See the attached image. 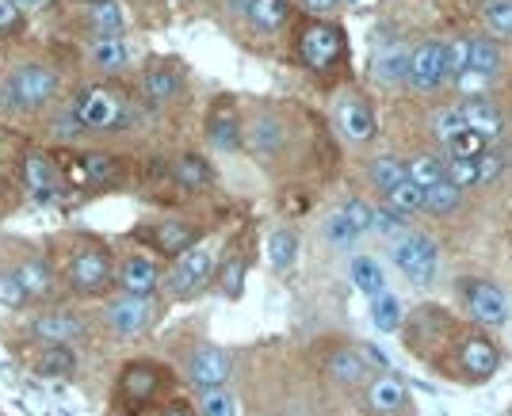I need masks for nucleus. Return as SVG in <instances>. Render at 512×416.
Wrapping results in <instances>:
<instances>
[{
	"mask_svg": "<svg viewBox=\"0 0 512 416\" xmlns=\"http://www.w3.org/2000/svg\"><path fill=\"white\" fill-rule=\"evenodd\" d=\"M81 84V58L73 46L20 42L0 54V119H43Z\"/></svg>",
	"mask_w": 512,
	"mask_h": 416,
	"instance_id": "1",
	"label": "nucleus"
},
{
	"mask_svg": "<svg viewBox=\"0 0 512 416\" xmlns=\"http://www.w3.org/2000/svg\"><path fill=\"white\" fill-rule=\"evenodd\" d=\"M50 264L69 298H107L115 291V252L96 233H58Z\"/></svg>",
	"mask_w": 512,
	"mask_h": 416,
	"instance_id": "2",
	"label": "nucleus"
},
{
	"mask_svg": "<svg viewBox=\"0 0 512 416\" xmlns=\"http://www.w3.org/2000/svg\"><path fill=\"white\" fill-rule=\"evenodd\" d=\"M69 123L77 126L81 142L85 138H111V134H127L142 123L146 104L130 96L127 88L111 81H81L73 84V92L62 100Z\"/></svg>",
	"mask_w": 512,
	"mask_h": 416,
	"instance_id": "3",
	"label": "nucleus"
},
{
	"mask_svg": "<svg viewBox=\"0 0 512 416\" xmlns=\"http://www.w3.org/2000/svg\"><path fill=\"white\" fill-rule=\"evenodd\" d=\"M0 268H8L16 275V283L23 287V294L31 298V310L35 306H54L65 302V291L58 283V271L50 264V256L27 241H8V256H0Z\"/></svg>",
	"mask_w": 512,
	"mask_h": 416,
	"instance_id": "4",
	"label": "nucleus"
},
{
	"mask_svg": "<svg viewBox=\"0 0 512 416\" xmlns=\"http://www.w3.org/2000/svg\"><path fill=\"white\" fill-rule=\"evenodd\" d=\"M50 12L62 23V31L73 39H96V35H123L127 31V4L123 0H54Z\"/></svg>",
	"mask_w": 512,
	"mask_h": 416,
	"instance_id": "5",
	"label": "nucleus"
},
{
	"mask_svg": "<svg viewBox=\"0 0 512 416\" xmlns=\"http://www.w3.org/2000/svg\"><path fill=\"white\" fill-rule=\"evenodd\" d=\"M23 333L31 344H62L73 348L88 336V317L73 310L69 302H54V306H35L23 310Z\"/></svg>",
	"mask_w": 512,
	"mask_h": 416,
	"instance_id": "6",
	"label": "nucleus"
},
{
	"mask_svg": "<svg viewBox=\"0 0 512 416\" xmlns=\"http://www.w3.org/2000/svg\"><path fill=\"white\" fill-rule=\"evenodd\" d=\"M62 172L65 188H81L85 195H96V191L119 188L127 180V161L119 153H107V149H85L77 157H65Z\"/></svg>",
	"mask_w": 512,
	"mask_h": 416,
	"instance_id": "7",
	"label": "nucleus"
},
{
	"mask_svg": "<svg viewBox=\"0 0 512 416\" xmlns=\"http://www.w3.org/2000/svg\"><path fill=\"white\" fill-rule=\"evenodd\" d=\"M20 180L35 207H62L69 195L62 161L43 146H27L20 153Z\"/></svg>",
	"mask_w": 512,
	"mask_h": 416,
	"instance_id": "8",
	"label": "nucleus"
},
{
	"mask_svg": "<svg viewBox=\"0 0 512 416\" xmlns=\"http://www.w3.org/2000/svg\"><path fill=\"white\" fill-rule=\"evenodd\" d=\"M161 386H165V371L150 363V359H134L127 363L123 371H119V382H115V405H119V413H142L146 405L157 401L161 394Z\"/></svg>",
	"mask_w": 512,
	"mask_h": 416,
	"instance_id": "9",
	"label": "nucleus"
},
{
	"mask_svg": "<svg viewBox=\"0 0 512 416\" xmlns=\"http://www.w3.org/2000/svg\"><path fill=\"white\" fill-rule=\"evenodd\" d=\"M153 321H157L153 298H134V294L111 291L104 298V306H100V325H104L111 336H119V340L142 336Z\"/></svg>",
	"mask_w": 512,
	"mask_h": 416,
	"instance_id": "10",
	"label": "nucleus"
},
{
	"mask_svg": "<svg viewBox=\"0 0 512 416\" xmlns=\"http://www.w3.org/2000/svg\"><path fill=\"white\" fill-rule=\"evenodd\" d=\"M394 264L398 271L406 275L413 287H432V279H436V268H440V249H436V241L425 237V233H402V237H394Z\"/></svg>",
	"mask_w": 512,
	"mask_h": 416,
	"instance_id": "11",
	"label": "nucleus"
},
{
	"mask_svg": "<svg viewBox=\"0 0 512 416\" xmlns=\"http://www.w3.org/2000/svg\"><path fill=\"white\" fill-rule=\"evenodd\" d=\"M77 58H81V69L96 73V81H111V77H119V73L130 69V62H134L127 35H96V39H81Z\"/></svg>",
	"mask_w": 512,
	"mask_h": 416,
	"instance_id": "12",
	"label": "nucleus"
},
{
	"mask_svg": "<svg viewBox=\"0 0 512 416\" xmlns=\"http://www.w3.org/2000/svg\"><path fill=\"white\" fill-rule=\"evenodd\" d=\"M211 275H214V249L199 241L195 249H188L184 256L172 260L169 275H165V287H169L172 298H192V294H199L211 283Z\"/></svg>",
	"mask_w": 512,
	"mask_h": 416,
	"instance_id": "13",
	"label": "nucleus"
},
{
	"mask_svg": "<svg viewBox=\"0 0 512 416\" xmlns=\"http://www.w3.org/2000/svg\"><path fill=\"white\" fill-rule=\"evenodd\" d=\"M463 298H467V310L478 325H486V329L509 325L512 302L497 283H490V279H467V283H463Z\"/></svg>",
	"mask_w": 512,
	"mask_h": 416,
	"instance_id": "14",
	"label": "nucleus"
},
{
	"mask_svg": "<svg viewBox=\"0 0 512 416\" xmlns=\"http://www.w3.org/2000/svg\"><path fill=\"white\" fill-rule=\"evenodd\" d=\"M115 291L134 298H153L161 291V268L150 252H127L115 260Z\"/></svg>",
	"mask_w": 512,
	"mask_h": 416,
	"instance_id": "15",
	"label": "nucleus"
},
{
	"mask_svg": "<svg viewBox=\"0 0 512 416\" xmlns=\"http://www.w3.org/2000/svg\"><path fill=\"white\" fill-rule=\"evenodd\" d=\"M138 237L150 245L157 256H184L188 249L199 245V226L184 222V218H161V222H146V229H138Z\"/></svg>",
	"mask_w": 512,
	"mask_h": 416,
	"instance_id": "16",
	"label": "nucleus"
},
{
	"mask_svg": "<svg viewBox=\"0 0 512 416\" xmlns=\"http://www.w3.org/2000/svg\"><path fill=\"white\" fill-rule=\"evenodd\" d=\"M180 88H184V77H180L176 62L153 58V62L146 65V69H142V81H138V96H142L146 111H157V107L176 104Z\"/></svg>",
	"mask_w": 512,
	"mask_h": 416,
	"instance_id": "17",
	"label": "nucleus"
},
{
	"mask_svg": "<svg viewBox=\"0 0 512 416\" xmlns=\"http://www.w3.org/2000/svg\"><path fill=\"white\" fill-rule=\"evenodd\" d=\"M230 371H234L230 352H222L218 344H203V348H195L192 359H188V382H192L199 394L222 390V386L230 382Z\"/></svg>",
	"mask_w": 512,
	"mask_h": 416,
	"instance_id": "18",
	"label": "nucleus"
},
{
	"mask_svg": "<svg viewBox=\"0 0 512 416\" xmlns=\"http://www.w3.org/2000/svg\"><path fill=\"white\" fill-rule=\"evenodd\" d=\"M409 81H413V88H421V92H432V88H440V84L448 81L444 42L425 39L413 50V58H409Z\"/></svg>",
	"mask_w": 512,
	"mask_h": 416,
	"instance_id": "19",
	"label": "nucleus"
},
{
	"mask_svg": "<svg viewBox=\"0 0 512 416\" xmlns=\"http://www.w3.org/2000/svg\"><path fill=\"white\" fill-rule=\"evenodd\" d=\"M299 54L310 69H329V65L341 58V31L337 27H325V23L306 27L299 39Z\"/></svg>",
	"mask_w": 512,
	"mask_h": 416,
	"instance_id": "20",
	"label": "nucleus"
},
{
	"mask_svg": "<svg viewBox=\"0 0 512 416\" xmlns=\"http://www.w3.org/2000/svg\"><path fill=\"white\" fill-rule=\"evenodd\" d=\"M459 367H463V375H467L470 382H486V378L497 375L501 352L493 348V340H486V336H467V340L459 344Z\"/></svg>",
	"mask_w": 512,
	"mask_h": 416,
	"instance_id": "21",
	"label": "nucleus"
},
{
	"mask_svg": "<svg viewBox=\"0 0 512 416\" xmlns=\"http://www.w3.org/2000/svg\"><path fill=\"white\" fill-rule=\"evenodd\" d=\"M409 58H413V50H409L402 39L379 42L375 54H371V73H375V81H383V84L409 81Z\"/></svg>",
	"mask_w": 512,
	"mask_h": 416,
	"instance_id": "22",
	"label": "nucleus"
},
{
	"mask_svg": "<svg viewBox=\"0 0 512 416\" xmlns=\"http://www.w3.org/2000/svg\"><path fill=\"white\" fill-rule=\"evenodd\" d=\"M283 142H287V126L268 111H260L241 126V146H249L253 153H276Z\"/></svg>",
	"mask_w": 512,
	"mask_h": 416,
	"instance_id": "23",
	"label": "nucleus"
},
{
	"mask_svg": "<svg viewBox=\"0 0 512 416\" xmlns=\"http://www.w3.org/2000/svg\"><path fill=\"white\" fill-rule=\"evenodd\" d=\"M207 142H211L218 153H234L241 149V119L237 111L226 100H218L207 115Z\"/></svg>",
	"mask_w": 512,
	"mask_h": 416,
	"instance_id": "24",
	"label": "nucleus"
},
{
	"mask_svg": "<svg viewBox=\"0 0 512 416\" xmlns=\"http://www.w3.org/2000/svg\"><path fill=\"white\" fill-rule=\"evenodd\" d=\"M337 126H341L344 138H352V142H371L375 138V115L356 96H341L337 100Z\"/></svg>",
	"mask_w": 512,
	"mask_h": 416,
	"instance_id": "25",
	"label": "nucleus"
},
{
	"mask_svg": "<svg viewBox=\"0 0 512 416\" xmlns=\"http://www.w3.org/2000/svg\"><path fill=\"white\" fill-rule=\"evenodd\" d=\"M31 371L39 378H73L77 375V352L62 348V344H35Z\"/></svg>",
	"mask_w": 512,
	"mask_h": 416,
	"instance_id": "26",
	"label": "nucleus"
},
{
	"mask_svg": "<svg viewBox=\"0 0 512 416\" xmlns=\"http://www.w3.org/2000/svg\"><path fill=\"white\" fill-rule=\"evenodd\" d=\"M367 409L379 416H394L406 409V386L394 375H379L367 382Z\"/></svg>",
	"mask_w": 512,
	"mask_h": 416,
	"instance_id": "27",
	"label": "nucleus"
},
{
	"mask_svg": "<svg viewBox=\"0 0 512 416\" xmlns=\"http://www.w3.org/2000/svg\"><path fill=\"white\" fill-rule=\"evenodd\" d=\"M169 176H172V184L184 191H203L214 184V168L207 165V157H199V153H180L169 165Z\"/></svg>",
	"mask_w": 512,
	"mask_h": 416,
	"instance_id": "28",
	"label": "nucleus"
},
{
	"mask_svg": "<svg viewBox=\"0 0 512 416\" xmlns=\"http://www.w3.org/2000/svg\"><path fill=\"white\" fill-rule=\"evenodd\" d=\"M467 69L478 73V77H486V81H493L501 73V46L493 39H486V35L467 39Z\"/></svg>",
	"mask_w": 512,
	"mask_h": 416,
	"instance_id": "29",
	"label": "nucleus"
},
{
	"mask_svg": "<svg viewBox=\"0 0 512 416\" xmlns=\"http://www.w3.org/2000/svg\"><path fill=\"white\" fill-rule=\"evenodd\" d=\"M463 111V119H467V130H478L482 138H493V134H501V111L490 104V100H482V96H470L467 104H459Z\"/></svg>",
	"mask_w": 512,
	"mask_h": 416,
	"instance_id": "30",
	"label": "nucleus"
},
{
	"mask_svg": "<svg viewBox=\"0 0 512 416\" xmlns=\"http://www.w3.org/2000/svg\"><path fill=\"white\" fill-rule=\"evenodd\" d=\"M325 367H329V378H333V382H344V386L367 378V363H363V355L356 352V348H337V352L329 355Z\"/></svg>",
	"mask_w": 512,
	"mask_h": 416,
	"instance_id": "31",
	"label": "nucleus"
},
{
	"mask_svg": "<svg viewBox=\"0 0 512 416\" xmlns=\"http://www.w3.org/2000/svg\"><path fill=\"white\" fill-rule=\"evenodd\" d=\"M348 271H352V283H356L367 298H375V294L386 291V275H383V268H379V260H375V256H352Z\"/></svg>",
	"mask_w": 512,
	"mask_h": 416,
	"instance_id": "32",
	"label": "nucleus"
},
{
	"mask_svg": "<svg viewBox=\"0 0 512 416\" xmlns=\"http://www.w3.org/2000/svg\"><path fill=\"white\" fill-rule=\"evenodd\" d=\"M299 260V233L287 226H279L272 237H268V264L276 271H287Z\"/></svg>",
	"mask_w": 512,
	"mask_h": 416,
	"instance_id": "33",
	"label": "nucleus"
},
{
	"mask_svg": "<svg viewBox=\"0 0 512 416\" xmlns=\"http://www.w3.org/2000/svg\"><path fill=\"white\" fill-rule=\"evenodd\" d=\"M402 317H406V313H402V302L390 291L371 298V325H375L379 333H394V329L402 325Z\"/></svg>",
	"mask_w": 512,
	"mask_h": 416,
	"instance_id": "34",
	"label": "nucleus"
},
{
	"mask_svg": "<svg viewBox=\"0 0 512 416\" xmlns=\"http://www.w3.org/2000/svg\"><path fill=\"white\" fill-rule=\"evenodd\" d=\"M287 0H253V8H249V23L260 27V31H279L283 23H287Z\"/></svg>",
	"mask_w": 512,
	"mask_h": 416,
	"instance_id": "35",
	"label": "nucleus"
},
{
	"mask_svg": "<svg viewBox=\"0 0 512 416\" xmlns=\"http://www.w3.org/2000/svg\"><path fill=\"white\" fill-rule=\"evenodd\" d=\"M367 176H371V184H375V188L390 191L406 180V165H402L398 157H375V161L367 165Z\"/></svg>",
	"mask_w": 512,
	"mask_h": 416,
	"instance_id": "36",
	"label": "nucleus"
},
{
	"mask_svg": "<svg viewBox=\"0 0 512 416\" xmlns=\"http://www.w3.org/2000/svg\"><path fill=\"white\" fill-rule=\"evenodd\" d=\"M459 199H463V191L455 188V184H448V180H440V184L425 188L421 210H428V214H451V210L459 207Z\"/></svg>",
	"mask_w": 512,
	"mask_h": 416,
	"instance_id": "37",
	"label": "nucleus"
},
{
	"mask_svg": "<svg viewBox=\"0 0 512 416\" xmlns=\"http://www.w3.org/2000/svg\"><path fill=\"white\" fill-rule=\"evenodd\" d=\"M406 176L417 184V188L425 191V188H432V184H440V180H444V165H440V157L421 153V157H413V161L406 165Z\"/></svg>",
	"mask_w": 512,
	"mask_h": 416,
	"instance_id": "38",
	"label": "nucleus"
},
{
	"mask_svg": "<svg viewBox=\"0 0 512 416\" xmlns=\"http://www.w3.org/2000/svg\"><path fill=\"white\" fill-rule=\"evenodd\" d=\"M321 233H325V241L333 245V249H341V252H348L356 241H360V233L348 226V218H344L341 210H333L329 218H325V226H321Z\"/></svg>",
	"mask_w": 512,
	"mask_h": 416,
	"instance_id": "39",
	"label": "nucleus"
},
{
	"mask_svg": "<svg viewBox=\"0 0 512 416\" xmlns=\"http://www.w3.org/2000/svg\"><path fill=\"white\" fill-rule=\"evenodd\" d=\"M482 20L497 39L512 35V0H482Z\"/></svg>",
	"mask_w": 512,
	"mask_h": 416,
	"instance_id": "40",
	"label": "nucleus"
},
{
	"mask_svg": "<svg viewBox=\"0 0 512 416\" xmlns=\"http://www.w3.org/2000/svg\"><path fill=\"white\" fill-rule=\"evenodd\" d=\"M218 291L226 298H241L245 291V260L241 256H226L222 268H218Z\"/></svg>",
	"mask_w": 512,
	"mask_h": 416,
	"instance_id": "41",
	"label": "nucleus"
},
{
	"mask_svg": "<svg viewBox=\"0 0 512 416\" xmlns=\"http://www.w3.org/2000/svg\"><path fill=\"white\" fill-rule=\"evenodd\" d=\"M486 142H490V138H482L478 130H459L455 138H448V142H444V149H448V157L474 161V157H482V153H486Z\"/></svg>",
	"mask_w": 512,
	"mask_h": 416,
	"instance_id": "42",
	"label": "nucleus"
},
{
	"mask_svg": "<svg viewBox=\"0 0 512 416\" xmlns=\"http://www.w3.org/2000/svg\"><path fill=\"white\" fill-rule=\"evenodd\" d=\"M444 180L455 184V188H474V184H482V176H478V157L474 161H463V157H448V165H444Z\"/></svg>",
	"mask_w": 512,
	"mask_h": 416,
	"instance_id": "43",
	"label": "nucleus"
},
{
	"mask_svg": "<svg viewBox=\"0 0 512 416\" xmlns=\"http://www.w3.org/2000/svg\"><path fill=\"white\" fill-rule=\"evenodd\" d=\"M199 416H241V413H237L234 394L222 386V390H207V394H199Z\"/></svg>",
	"mask_w": 512,
	"mask_h": 416,
	"instance_id": "44",
	"label": "nucleus"
},
{
	"mask_svg": "<svg viewBox=\"0 0 512 416\" xmlns=\"http://www.w3.org/2000/svg\"><path fill=\"white\" fill-rule=\"evenodd\" d=\"M386 199H390V207L398 210V214H409V210H421V203H425V191L417 188V184L406 176L398 188L386 191Z\"/></svg>",
	"mask_w": 512,
	"mask_h": 416,
	"instance_id": "45",
	"label": "nucleus"
},
{
	"mask_svg": "<svg viewBox=\"0 0 512 416\" xmlns=\"http://www.w3.org/2000/svg\"><path fill=\"white\" fill-rule=\"evenodd\" d=\"M459 130H467V119H463V111H459V107H440V111L432 115V134H436L440 142L455 138Z\"/></svg>",
	"mask_w": 512,
	"mask_h": 416,
	"instance_id": "46",
	"label": "nucleus"
},
{
	"mask_svg": "<svg viewBox=\"0 0 512 416\" xmlns=\"http://www.w3.org/2000/svg\"><path fill=\"white\" fill-rule=\"evenodd\" d=\"M23 27H27V16L16 8V0H0V42L20 39Z\"/></svg>",
	"mask_w": 512,
	"mask_h": 416,
	"instance_id": "47",
	"label": "nucleus"
},
{
	"mask_svg": "<svg viewBox=\"0 0 512 416\" xmlns=\"http://www.w3.org/2000/svg\"><path fill=\"white\" fill-rule=\"evenodd\" d=\"M371 229H375V233H383V237H402V233H406V214H398L394 207L375 210Z\"/></svg>",
	"mask_w": 512,
	"mask_h": 416,
	"instance_id": "48",
	"label": "nucleus"
},
{
	"mask_svg": "<svg viewBox=\"0 0 512 416\" xmlns=\"http://www.w3.org/2000/svg\"><path fill=\"white\" fill-rule=\"evenodd\" d=\"M341 214L348 218V226L356 229V233H367V229H371V218H375V207H367L363 199H348L341 207Z\"/></svg>",
	"mask_w": 512,
	"mask_h": 416,
	"instance_id": "49",
	"label": "nucleus"
},
{
	"mask_svg": "<svg viewBox=\"0 0 512 416\" xmlns=\"http://www.w3.org/2000/svg\"><path fill=\"white\" fill-rule=\"evenodd\" d=\"M444 62H448V77H459V73H467V39L444 42Z\"/></svg>",
	"mask_w": 512,
	"mask_h": 416,
	"instance_id": "50",
	"label": "nucleus"
},
{
	"mask_svg": "<svg viewBox=\"0 0 512 416\" xmlns=\"http://www.w3.org/2000/svg\"><path fill=\"white\" fill-rule=\"evenodd\" d=\"M455 84H459V92H467V96H478V92H482V88H486V77H478V73H459V77H455Z\"/></svg>",
	"mask_w": 512,
	"mask_h": 416,
	"instance_id": "51",
	"label": "nucleus"
},
{
	"mask_svg": "<svg viewBox=\"0 0 512 416\" xmlns=\"http://www.w3.org/2000/svg\"><path fill=\"white\" fill-rule=\"evenodd\" d=\"M497 172H501V157H493V153H482V157H478V176H482V180H493Z\"/></svg>",
	"mask_w": 512,
	"mask_h": 416,
	"instance_id": "52",
	"label": "nucleus"
},
{
	"mask_svg": "<svg viewBox=\"0 0 512 416\" xmlns=\"http://www.w3.org/2000/svg\"><path fill=\"white\" fill-rule=\"evenodd\" d=\"M54 0H16V8H20L23 16H35V12H46Z\"/></svg>",
	"mask_w": 512,
	"mask_h": 416,
	"instance_id": "53",
	"label": "nucleus"
},
{
	"mask_svg": "<svg viewBox=\"0 0 512 416\" xmlns=\"http://www.w3.org/2000/svg\"><path fill=\"white\" fill-rule=\"evenodd\" d=\"M226 4V12L230 16H241V20H249V8H253V0H222Z\"/></svg>",
	"mask_w": 512,
	"mask_h": 416,
	"instance_id": "54",
	"label": "nucleus"
},
{
	"mask_svg": "<svg viewBox=\"0 0 512 416\" xmlns=\"http://www.w3.org/2000/svg\"><path fill=\"white\" fill-rule=\"evenodd\" d=\"M157 416H192V409H188V405H180V401H172V405H165Z\"/></svg>",
	"mask_w": 512,
	"mask_h": 416,
	"instance_id": "55",
	"label": "nucleus"
},
{
	"mask_svg": "<svg viewBox=\"0 0 512 416\" xmlns=\"http://www.w3.org/2000/svg\"><path fill=\"white\" fill-rule=\"evenodd\" d=\"M302 4H306V8H310V12H325V8H333V4H337V0H302Z\"/></svg>",
	"mask_w": 512,
	"mask_h": 416,
	"instance_id": "56",
	"label": "nucleus"
}]
</instances>
